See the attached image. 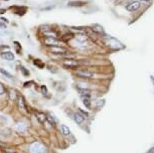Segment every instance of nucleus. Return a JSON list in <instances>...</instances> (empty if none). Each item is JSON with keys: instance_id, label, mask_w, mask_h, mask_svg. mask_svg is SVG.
Instances as JSON below:
<instances>
[{"instance_id": "423d86ee", "label": "nucleus", "mask_w": 154, "mask_h": 153, "mask_svg": "<svg viewBox=\"0 0 154 153\" xmlns=\"http://www.w3.org/2000/svg\"><path fill=\"white\" fill-rule=\"evenodd\" d=\"M42 37H53V38H61V34L58 31H56L54 28H51L49 30L42 32Z\"/></svg>"}, {"instance_id": "f8f14e48", "label": "nucleus", "mask_w": 154, "mask_h": 153, "mask_svg": "<svg viewBox=\"0 0 154 153\" xmlns=\"http://www.w3.org/2000/svg\"><path fill=\"white\" fill-rule=\"evenodd\" d=\"M16 102H17V106L19 109H22V110H27V106H26V102H25V99L23 96L19 95L17 98V100H16Z\"/></svg>"}, {"instance_id": "7c9ffc66", "label": "nucleus", "mask_w": 154, "mask_h": 153, "mask_svg": "<svg viewBox=\"0 0 154 153\" xmlns=\"http://www.w3.org/2000/svg\"><path fill=\"white\" fill-rule=\"evenodd\" d=\"M5 152H6V153H16L15 150L11 149V148H6V149H5Z\"/></svg>"}, {"instance_id": "b1692460", "label": "nucleus", "mask_w": 154, "mask_h": 153, "mask_svg": "<svg viewBox=\"0 0 154 153\" xmlns=\"http://www.w3.org/2000/svg\"><path fill=\"white\" fill-rule=\"evenodd\" d=\"M19 69H20V72L22 73L23 76H24V77H29V72H28V70H26L24 67H22V65H20Z\"/></svg>"}, {"instance_id": "bb28decb", "label": "nucleus", "mask_w": 154, "mask_h": 153, "mask_svg": "<svg viewBox=\"0 0 154 153\" xmlns=\"http://www.w3.org/2000/svg\"><path fill=\"white\" fill-rule=\"evenodd\" d=\"M54 7H56V5H51V6H47V7H42L40 10H41V11H49V10H53Z\"/></svg>"}, {"instance_id": "20e7f679", "label": "nucleus", "mask_w": 154, "mask_h": 153, "mask_svg": "<svg viewBox=\"0 0 154 153\" xmlns=\"http://www.w3.org/2000/svg\"><path fill=\"white\" fill-rule=\"evenodd\" d=\"M76 76L78 78H81V79H93L95 77V74L93 72L86 69H79V70H76Z\"/></svg>"}, {"instance_id": "6e6552de", "label": "nucleus", "mask_w": 154, "mask_h": 153, "mask_svg": "<svg viewBox=\"0 0 154 153\" xmlns=\"http://www.w3.org/2000/svg\"><path fill=\"white\" fill-rule=\"evenodd\" d=\"M0 56H1L3 60H7V62H13V60H15V56H14L13 53L10 51H1V53H0Z\"/></svg>"}, {"instance_id": "f3484780", "label": "nucleus", "mask_w": 154, "mask_h": 153, "mask_svg": "<svg viewBox=\"0 0 154 153\" xmlns=\"http://www.w3.org/2000/svg\"><path fill=\"white\" fill-rule=\"evenodd\" d=\"M34 65H36L38 69H44V67H46V63L42 62L41 60H39V58H35L34 60Z\"/></svg>"}, {"instance_id": "c85d7f7f", "label": "nucleus", "mask_w": 154, "mask_h": 153, "mask_svg": "<svg viewBox=\"0 0 154 153\" xmlns=\"http://www.w3.org/2000/svg\"><path fill=\"white\" fill-rule=\"evenodd\" d=\"M79 114L82 115L83 117H88V116H89V114H88V112L83 111L82 109H79Z\"/></svg>"}, {"instance_id": "f704fd0d", "label": "nucleus", "mask_w": 154, "mask_h": 153, "mask_svg": "<svg viewBox=\"0 0 154 153\" xmlns=\"http://www.w3.org/2000/svg\"><path fill=\"white\" fill-rule=\"evenodd\" d=\"M143 1H147V2H149V1H151V0H143Z\"/></svg>"}, {"instance_id": "9d476101", "label": "nucleus", "mask_w": 154, "mask_h": 153, "mask_svg": "<svg viewBox=\"0 0 154 153\" xmlns=\"http://www.w3.org/2000/svg\"><path fill=\"white\" fill-rule=\"evenodd\" d=\"M86 2L84 1H81V0H73V1H68L67 6L68 7H72V8H79V7H83L86 5Z\"/></svg>"}, {"instance_id": "cd10ccee", "label": "nucleus", "mask_w": 154, "mask_h": 153, "mask_svg": "<svg viewBox=\"0 0 154 153\" xmlns=\"http://www.w3.org/2000/svg\"><path fill=\"white\" fill-rule=\"evenodd\" d=\"M41 93L43 94V95L47 96V93H48V92H47V88L46 86H41Z\"/></svg>"}, {"instance_id": "c9c22d12", "label": "nucleus", "mask_w": 154, "mask_h": 153, "mask_svg": "<svg viewBox=\"0 0 154 153\" xmlns=\"http://www.w3.org/2000/svg\"><path fill=\"white\" fill-rule=\"evenodd\" d=\"M5 1H8V0H5Z\"/></svg>"}, {"instance_id": "0eeeda50", "label": "nucleus", "mask_w": 154, "mask_h": 153, "mask_svg": "<svg viewBox=\"0 0 154 153\" xmlns=\"http://www.w3.org/2000/svg\"><path fill=\"white\" fill-rule=\"evenodd\" d=\"M141 6V3L139 1H133V2H130L126 5V9L129 12H135L137 11Z\"/></svg>"}, {"instance_id": "6ab92c4d", "label": "nucleus", "mask_w": 154, "mask_h": 153, "mask_svg": "<svg viewBox=\"0 0 154 153\" xmlns=\"http://www.w3.org/2000/svg\"><path fill=\"white\" fill-rule=\"evenodd\" d=\"M74 119L78 124H82L83 122H84V117H83L81 114H79V113H76L74 115Z\"/></svg>"}, {"instance_id": "dca6fc26", "label": "nucleus", "mask_w": 154, "mask_h": 153, "mask_svg": "<svg viewBox=\"0 0 154 153\" xmlns=\"http://www.w3.org/2000/svg\"><path fill=\"white\" fill-rule=\"evenodd\" d=\"M35 117L40 124H43L46 121V115L42 112H35Z\"/></svg>"}, {"instance_id": "473e14b6", "label": "nucleus", "mask_w": 154, "mask_h": 153, "mask_svg": "<svg viewBox=\"0 0 154 153\" xmlns=\"http://www.w3.org/2000/svg\"><path fill=\"white\" fill-rule=\"evenodd\" d=\"M6 12V9L5 8H0V14H3Z\"/></svg>"}, {"instance_id": "a878e982", "label": "nucleus", "mask_w": 154, "mask_h": 153, "mask_svg": "<svg viewBox=\"0 0 154 153\" xmlns=\"http://www.w3.org/2000/svg\"><path fill=\"white\" fill-rule=\"evenodd\" d=\"M6 93V88L4 87V85L2 83H0V96L4 95Z\"/></svg>"}, {"instance_id": "c756f323", "label": "nucleus", "mask_w": 154, "mask_h": 153, "mask_svg": "<svg viewBox=\"0 0 154 153\" xmlns=\"http://www.w3.org/2000/svg\"><path fill=\"white\" fill-rule=\"evenodd\" d=\"M0 29H7V24L4 22H2V21H0Z\"/></svg>"}, {"instance_id": "412c9836", "label": "nucleus", "mask_w": 154, "mask_h": 153, "mask_svg": "<svg viewBox=\"0 0 154 153\" xmlns=\"http://www.w3.org/2000/svg\"><path fill=\"white\" fill-rule=\"evenodd\" d=\"M61 133L65 136H68L71 134V130L70 128L67 125H61Z\"/></svg>"}, {"instance_id": "9b49d317", "label": "nucleus", "mask_w": 154, "mask_h": 153, "mask_svg": "<svg viewBox=\"0 0 154 153\" xmlns=\"http://www.w3.org/2000/svg\"><path fill=\"white\" fill-rule=\"evenodd\" d=\"M74 37H75V34L73 33V31L68 30V31H67L66 33L61 35V41L63 42H68V41H72V39H74Z\"/></svg>"}, {"instance_id": "4be33fe9", "label": "nucleus", "mask_w": 154, "mask_h": 153, "mask_svg": "<svg viewBox=\"0 0 154 153\" xmlns=\"http://www.w3.org/2000/svg\"><path fill=\"white\" fill-rule=\"evenodd\" d=\"M0 73H1L3 76H5L7 79H9V80H13V76L12 75L10 74V73H8L7 72L6 70H4V69H0Z\"/></svg>"}, {"instance_id": "2eb2a0df", "label": "nucleus", "mask_w": 154, "mask_h": 153, "mask_svg": "<svg viewBox=\"0 0 154 153\" xmlns=\"http://www.w3.org/2000/svg\"><path fill=\"white\" fill-rule=\"evenodd\" d=\"M8 98H9V100L10 101H16L17 100V98H18V93H17V91L15 90V89H9L8 90Z\"/></svg>"}, {"instance_id": "5701e85b", "label": "nucleus", "mask_w": 154, "mask_h": 153, "mask_svg": "<svg viewBox=\"0 0 154 153\" xmlns=\"http://www.w3.org/2000/svg\"><path fill=\"white\" fill-rule=\"evenodd\" d=\"M46 120L49 122V123L51 124L53 126H54L56 124V120L53 118V117H51V115H46Z\"/></svg>"}, {"instance_id": "2f4dec72", "label": "nucleus", "mask_w": 154, "mask_h": 153, "mask_svg": "<svg viewBox=\"0 0 154 153\" xmlns=\"http://www.w3.org/2000/svg\"><path fill=\"white\" fill-rule=\"evenodd\" d=\"M0 21H2V22H4V23H9V21H8V19L7 18H5V17H0Z\"/></svg>"}, {"instance_id": "72a5a7b5", "label": "nucleus", "mask_w": 154, "mask_h": 153, "mask_svg": "<svg viewBox=\"0 0 154 153\" xmlns=\"http://www.w3.org/2000/svg\"><path fill=\"white\" fill-rule=\"evenodd\" d=\"M3 120H5V118H4V117L2 116L1 114H0V121H3Z\"/></svg>"}, {"instance_id": "1a4fd4ad", "label": "nucleus", "mask_w": 154, "mask_h": 153, "mask_svg": "<svg viewBox=\"0 0 154 153\" xmlns=\"http://www.w3.org/2000/svg\"><path fill=\"white\" fill-rule=\"evenodd\" d=\"M31 152L32 153H44L46 152V147L41 145L40 143H34L31 146Z\"/></svg>"}, {"instance_id": "393cba45", "label": "nucleus", "mask_w": 154, "mask_h": 153, "mask_svg": "<svg viewBox=\"0 0 154 153\" xmlns=\"http://www.w3.org/2000/svg\"><path fill=\"white\" fill-rule=\"evenodd\" d=\"M47 69H48V70L49 72H51L53 74H56V73H58V69H56L54 65H47Z\"/></svg>"}, {"instance_id": "7ed1b4c3", "label": "nucleus", "mask_w": 154, "mask_h": 153, "mask_svg": "<svg viewBox=\"0 0 154 153\" xmlns=\"http://www.w3.org/2000/svg\"><path fill=\"white\" fill-rule=\"evenodd\" d=\"M80 65H81V63L79 60H68V58H66V60H63V63H61V65H63L65 69H68V70H78Z\"/></svg>"}, {"instance_id": "39448f33", "label": "nucleus", "mask_w": 154, "mask_h": 153, "mask_svg": "<svg viewBox=\"0 0 154 153\" xmlns=\"http://www.w3.org/2000/svg\"><path fill=\"white\" fill-rule=\"evenodd\" d=\"M48 51L53 55H58V56H63L65 53H68V48L63 46H51L48 48Z\"/></svg>"}, {"instance_id": "f03ea898", "label": "nucleus", "mask_w": 154, "mask_h": 153, "mask_svg": "<svg viewBox=\"0 0 154 153\" xmlns=\"http://www.w3.org/2000/svg\"><path fill=\"white\" fill-rule=\"evenodd\" d=\"M42 43H43V46H47V48H51V46H63V41H61V38H53V37H42Z\"/></svg>"}, {"instance_id": "4468645a", "label": "nucleus", "mask_w": 154, "mask_h": 153, "mask_svg": "<svg viewBox=\"0 0 154 153\" xmlns=\"http://www.w3.org/2000/svg\"><path fill=\"white\" fill-rule=\"evenodd\" d=\"M92 29L94 30L95 32H96L97 34H99L101 36V35H105V31H104V28H103V26L102 25H100V24H94V25H92Z\"/></svg>"}, {"instance_id": "aec40b11", "label": "nucleus", "mask_w": 154, "mask_h": 153, "mask_svg": "<svg viewBox=\"0 0 154 153\" xmlns=\"http://www.w3.org/2000/svg\"><path fill=\"white\" fill-rule=\"evenodd\" d=\"M51 28H53V26H51V24H41V25H39V27H38V29L40 30V32H44V31H46V30H49Z\"/></svg>"}, {"instance_id": "f257e3e1", "label": "nucleus", "mask_w": 154, "mask_h": 153, "mask_svg": "<svg viewBox=\"0 0 154 153\" xmlns=\"http://www.w3.org/2000/svg\"><path fill=\"white\" fill-rule=\"evenodd\" d=\"M103 41L105 44H107L108 48H113V49H119V48H122L123 46H121V43L119 41H117L114 37H109V36H106L104 35L103 36Z\"/></svg>"}, {"instance_id": "ddd939ff", "label": "nucleus", "mask_w": 154, "mask_h": 153, "mask_svg": "<svg viewBox=\"0 0 154 153\" xmlns=\"http://www.w3.org/2000/svg\"><path fill=\"white\" fill-rule=\"evenodd\" d=\"M11 10H13V12L15 14H18V15H23L25 12H26V8L22 6H13L10 7Z\"/></svg>"}, {"instance_id": "a211bd4d", "label": "nucleus", "mask_w": 154, "mask_h": 153, "mask_svg": "<svg viewBox=\"0 0 154 153\" xmlns=\"http://www.w3.org/2000/svg\"><path fill=\"white\" fill-rule=\"evenodd\" d=\"M82 99H83V103L86 105L87 108L91 107V100H90V95H84V96H82Z\"/></svg>"}]
</instances>
